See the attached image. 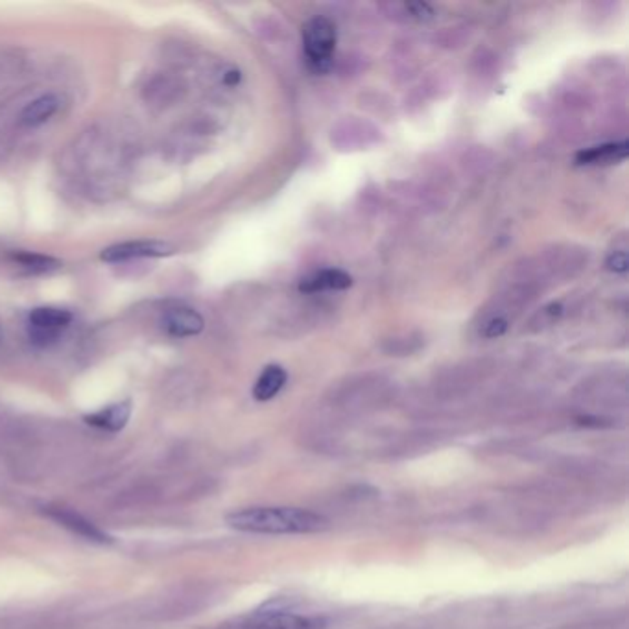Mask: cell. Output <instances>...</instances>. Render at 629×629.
<instances>
[{"mask_svg":"<svg viewBox=\"0 0 629 629\" xmlns=\"http://www.w3.org/2000/svg\"><path fill=\"white\" fill-rule=\"evenodd\" d=\"M336 48V26L327 17H314L303 26L305 60L312 73L323 74L330 69Z\"/></svg>","mask_w":629,"mask_h":629,"instance_id":"7a4b0ae2","label":"cell"},{"mask_svg":"<svg viewBox=\"0 0 629 629\" xmlns=\"http://www.w3.org/2000/svg\"><path fill=\"white\" fill-rule=\"evenodd\" d=\"M174 251L176 248L164 241H130V242L105 248L100 253V259L103 262H126V260H137V259L168 257Z\"/></svg>","mask_w":629,"mask_h":629,"instance_id":"5b68a950","label":"cell"},{"mask_svg":"<svg viewBox=\"0 0 629 629\" xmlns=\"http://www.w3.org/2000/svg\"><path fill=\"white\" fill-rule=\"evenodd\" d=\"M57 107H60V100H57L54 94L39 96L21 111V124L30 128L41 126L52 117V114L57 111Z\"/></svg>","mask_w":629,"mask_h":629,"instance_id":"7c38bea8","label":"cell"},{"mask_svg":"<svg viewBox=\"0 0 629 629\" xmlns=\"http://www.w3.org/2000/svg\"><path fill=\"white\" fill-rule=\"evenodd\" d=\"M44 515L52 521H55L60 526L67 528L69 532H73L74 536L89 541V543H98V545H107L111 543V537L100 530L94 523H91L89 519H85L84 515H80L78 511L65 507V506H46L43 507Z\"/></svg>","mask_w":629,"mask_h":629,"instance_id":"8992f818","label":"cell"},{"mask_svg":"<svg viewBox=\"0 0 629 629\" xmlns=\"http://www.w3.org/2000/svg\"><path fill=\"white\" fill-rule=\"evenodd\" d=\"M14 260L32 273H50L62 266V262L54 257L41 255V253H28V251L15 253Z\"/></svg>","mask_w":629,"mask_h":629,"instance_id":"4fadbf2b","label":"cell"},{"mask_svg":"<svg viewBox=\"0 0 629 629\" xmlns=\"http://www.w3.org/2000/svg\"><path fill=\"white\" fill-rule=\"evenodd\" d=\"M132 418V403L130 400H123V403H114L107 408H102L91 416H85V423L100 428V430H107V432H121L128 421Z\"/></svg>","mask_w":629,"mask_h":629,"instance_id":"ba28073f","label":"cell"},{"mask_svg":"<svg viewBox=\"0 0 629 629\" xmlns=\"http://www.w3.org/2000/svg\"><path fill=\"white\" fill-rule=\"evenodd\" d=\"M251 629H327V620L286 609H260L250 618Z\"/></svg>","mask_w":629,"mask_h":629,"instance_id":"277c9868","label":"cell"},{"mask_svg":"<svg viewBox=\"0 0 629 629\" xmlns=\"http://www.w3.org/2000/svg\"><path fill=\"white\" fill-rule=\"evenodd\" d=\"M162 325H164V330L170 336L189 338V336L200 334L203 330V327H205V321H203L201 314L196 312L194 309L176 307V309H170L164 314Z\"/></svg>","mask_w":629,"mask_h":629,"instance_id":"52a82bcc","label":"cell"},{"mask_svg":"<svg viewBox=\"0 0 629 629\" xmlns=\"http://www.w3.org/2000/svg\"><path fill=\"white\" fill-rule=\"evenodd\" d=\"M286 378H289V375H286V371L280 366H268L253 386L255 400H259V403L271 400L284 388Z\"/></svg>","mask_w":629,"mask_h":629,"instance_id":"8fae6325","label":"cell"},{"mask_svg":"<svg viewBox=\"0 0 629 629\" xmlns=\"http://www.w3.org/2000/svg\"><path fill=\"white\" fill-rule=\"evenodd\" d=\"M73 314L57 307H39L30 312L28 334L37 348H48L57 341L62 332L71 325Z\"/></svg>","mask_w":629,"mask_h":629,"instance_id":"3957f363","label":"cell"},{"mask_svg":"<svg viewBox=\"0 0 629 629\" xmlns=\"http://www.w3.org/2000/svg\"><path fill=\"white\" fill-rule=\"evenodd\" d=\"M353 282L351 275L341 270H321L300 282V290L305 294H316L325 290H346Z\"/></svg>","mask_w":629,"mask_h":629,"instance_id":"9c48e42d","label":"cell"},{"mask_svg":"<svg viewBox=\"0 0 629 629\" xmlns=\"http://www.w3.org/2000/svg\"><path fill=\"white\" fill-rule=\"evenodd\" d=\"M627 153H629V144L622 141L614 144H604V146L584 150L576 155V162L578 164H613V162L624 161Z\"/></svg>","mask_w":629,"mask_h":629,"instance_id":"30bf717a","label":"cell"},{"mask_svg":"<svg viewBox=\"0 0 629 629\" xmlns=\"http://www.w3.org/2000/svg\"><path fill=\"white\" fill-rule=\"evenodd\" d=\"M405 10L410 15V19L416 21H428L434 17V10L425 3H408L405 5Z\"/></svg>","mask_w":629,"mask_h":629,"instance_id":"5bb4252c","label":"cell"},{"mask_svg":"<svg viewBox=\"0 0 629 629\" xmlns=\"http://www.w3.org/2000/svg\"><path fill=\"white\" fill-rule=\"evenodd\" d=\"M229 528L259 534V536H309L319 534L329 528L323 515L286 506H251L242 507L225 517Z\"/></svg>","mask_w":629,"mask_h":629,"instance_id":"6da1fadb","label":"cell"},{"mask_svg":"<svg viewBox=\"0 0 629 629\" xmlns=\"http://www.w3.org/2000/svg\"><path fill=\"white\" fill-rule=\"evenodd\" d=\"M506 329H507L506 319L496 318V319H491V321L486 325L484 336H487V338H498V336H502V334L506 332Z\"/></svg>","mask_w":629,"mask_h":629,"instance_id":"2e32d148","label":"cell"},{"mask_svg":"<svg viewBox=\"0 0 629 629\" xmlns=\"http://www.w3.org/2000/svg\"><path fill=\"white\" fill-rule=\"evenodd\" d=\"M607 268L614 273H624L627 270V253L625 251H614L607 259Z\"/></svg>","mask_w":629,"mask_h":629,"instance_id":"9a60e30c","label":"cell"}]
</instances>
